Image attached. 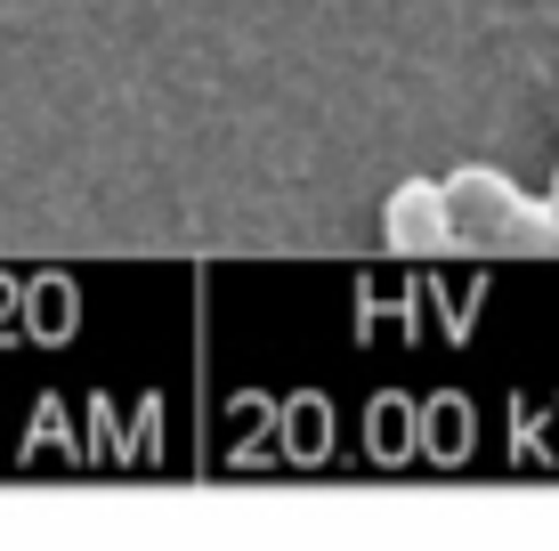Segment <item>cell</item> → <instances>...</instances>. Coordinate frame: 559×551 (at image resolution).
I'll return each instance as SVG.
<instances>
[{"instance_id": "6da1fadb", "label": "cell", "mask_w": 559, "mask_h": 551, "mask_svg": "<svg viewBox=\"0 0 559 551\" xmlns=\"http://www.w3.org/2000/svg\"><path fill=\"white\" fill-rule=\"evenodd\" d=\"M447 203H454V243L471 252H559V212L551 195H519L503 170L487 163H462L447 170Z\"/></svg>"}, {"instance_id": "7a4b0ae2", "label": "cell", "mask_w": 559, "mask_h": 551, "mask_svg": "<svg viewBox=\"0 0 559 551\" xmlns=\"http://www.w3.org/2000/svg\"><path fill=\"white\" fill-rule=\"evenodd\" d=\"M381 243L397 260H430L454 243V203H447V179H397L390 203H381Z\"/></svg>"}, {"instance_id": "3957f363", "label": "cell", "mask_w": 559, "mask_h": 551, "mask_svg": "<svg viewBox=\"0 0 559 551\" xmlns=\"http://www.w3.org/2000/svg\"><path fill=\"white\" fill-rule=\"evenodd\" d=\"M551 212H559V179H551Z\"/></svg>"}]
</instances>
